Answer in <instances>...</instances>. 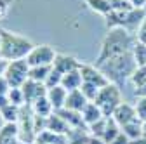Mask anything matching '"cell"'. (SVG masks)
Instances as JSON below:
<instances>
[{
	"mask_svg": "<svg viewBox=\"0 0 146 144\" xmlns=\"http://www.w3.org/2000/svg\"><path fill=\"white\" fill-rule=\"evenodd\" d=\"M94 102L101 108L103 115H104L106 118H110V116L115 113L117 108L123 102L120 87L115 85V83H108L106 87H103L101 90H99V94H98V97H96Z\"/></svg>",
	"mask_w": 146,
	"mask_h": 144,
	"instance_id": "cell-5",
	"label": "cell"
},
{
	"mask_svg": "<svg viewBox=\"0 0 146 144\" xmlns=\"http://www.w3.org/2000/svg\"><path fill=\"white\" fill-rule=\"evenodd\" d=\"M0 4H5V5H11L12 0H0Z\"/></svg>",
	"mask_w": 146,
	"mask_h": 144,
	"instance_id": "cell-40",
	"label": "cell"
},
{
	"mask_svg": "<svg viewBox=\"0 0 146 144\" xmlns=\"http://www.w3.org/2000/svg\"><path fill=\"white\" fill-rule=\"evenodd\" d=\"M87 144H106V142L103 139H99V137H92V135H90V139H89Z\"/></svg>",
	"mask_w": 146,
	"mask_h": 144,
	"instance_id": "cell-35",
	"label": "cell"
},
{
	"mask_svg": "<svg viewBox=\"0 0 146 144\" xmlns=\"http://www.w3.org/2000/svg\"><path fill=\"white\" fill-rule=\"evenodd\" d=\"M122 132V129H120V125L111 118V116H110L108 120H106V129H104V134H103V141L106 142V144H110V142H111L118 134Z\"/></svg>",
	"mask_w": 146,
	"mask_h": 144,
	"instance_id": "cell-23",
	"label": "cell"
},
{
	"mask_svg": "<svg viewBox=\"0 0 146 144\" xmlns=\"http://www.w3.org/2000/svg\"><path fill=\"white\" fill-rule=\"evenodd\" d=\"M19 129L17 123H5L0 129V144H19Z\"/></svg>",
	"mask_w": 146,
	"mask_h": 144,
	"instance_id": "cell-15",
	"label": "cell"
},
{
	"mask_svg": "<svg viewBox=\"0 0 146 144\" xmlns=\"http://www.w3.org/2000/svg\"><path fill=\"white\" fill-rule=\"evenodd\" d=\"M21 90H23V94H25L26 104H33L36 99L47 96V87H45V83L33 82V80H30V78L25 82V85L21 87Z\"/></svg>",
	"mask_w": 146,
	"mask_h": 144,
	"instance_id": "cell-9",
	"label": "cell"
},
{
	"mask_svg": "<svg viewBox=\"0 0 146 144\" xmlns=\"http://www.w3.org/2000/svg\"><path fill=\"white\" fill-rule=\"evenodd\" d=\"M11 85H9V82H7V78L4 77V75H0V94H4V96H7L9 94V90H11Z\"/></svg>",
	"mask_w": 146,
	"mask_h": 144,
	"instance_id": "cell-32",
	"label": "cell"
},
{
	"mask_svg": "<svg viewBox=\"0 0 146 144\" xmlns=\"http://www.w3.org/2000/svg\"><path fill=\"white\" fill-rule=\"evenodd\" d=\"M82 118H84V122H85L87 127H90V125L98 123L99 120H103V118H106V116L103 115L101 108H99L96 102H89L84 110H82Z\"/></svg>",
	"mask_w": 146,
	"mask_h": 144,
	"instance_id": "cell-16",
	"label": "cell"
},
{
	"mask_svg": "<svg viewBox=\"0 0 146 144\" xmlns=\"http://www.w3.org/2000/svg\"><path fill=\"white\" fill-rule=\"evenodd\" d=\"M45 130L50 132H58V134H68L70 132V125L64 122V118L54 111L47 120H45Z\"/></svg>",
	"mask_w": 146,
	"mask_h": 144,
	"instance_id": "cell-14",
	"label": "cell"
},
{
	"mask_svg": "<svg viewBox=\"0 0 146 144\" xmlns=\"http://www.w3.org/2000/svg\"><path fill=\"white\" fill-rule=\"evenodd\" d=\"M122 132L129 137L131 141H134V139H139V137H143V122L139 120V118H136V120H132L131 123H127V125H123L122 127Z\"/></svg>",
	"mask_w": 146,
	"mask_h": 144,
	"instance_id": "cell-21",
	"label": "cell"
},
{
	"mask_svg": "<svg viewBox=\"0 0 146 144\" xmlns=\"http://www.w3.org/2000/svg\"><path fill=\"white\" fill-rule=\"evenodd\" d=\"M82 83H84V80H82V75H80V69H75V71H70V73L63 75V80H61V87L66 89L68 92L80 89Z\"/></svg>",
	"mask_w": 146,
	"mask_h": 144,
	"instance_id": "cell-19",
	"label": "cell"
},
{
	"mask_svg": "<svg viewBox=\"0 0 146 144\" xmlns=\"http://www.w3.org/2000/svg\"><path fill=\"white\" fill-rule=\"evenodd\" d=\"M89 102H90V101L82 94V90H80V89H77V90L68 92L64 108H66V110H71V111H78V113H82V110H84V108H85Z\"/></svg>",
	"mask_w": 146,
	"mask_h": 144,
	"instance_id": "cell-12",
	"label": "cell"
},
{
	"mask_svg": "<svg viewBox=\"0 0 146 144\" xmlns=\"http://www.w3.org/2000/svg\"><path fill=\"white\" fill-rule=\"evenodd\" d=\"M19 144H30V142H19Z\"/></svg>",
	"mask_w": 146,
	"mask_h": 144,
	"instance_id": "cell-42",
	"label": "cell"
},
{
	"mask_svg": "<svg viewBox=\"0 0 146 144\" xmlns=\"http://www.w3.org/2000/svg\"><path fill=\"white\" fill-rule=\"evenodd\" d=\"M7 97H9V102L11 104H14V106H25L26 104V101H25V94H23V90H21V87L17 89V87H12L11 90H9V94H7Z\"/></svg>",
	"mask_w": 146,
	"mask_h": 144,
	"instance_id": "cell-26",
	"label": "cell"
},
{
	"mask_svg": "<svg viewBox=\"0 0 146 144\" xmlns=\"http://www.w3.org/2000/svg\"><path fill=\"white\" fill-rule=\"evenodd\" d=\"M143 135L146 137V122H143Z\"/></svg>",
	"mask_w": 146,
	"mask_h": 144,
	"instance_id": "cell-41",
	"label": "cell"
},
{
	"mask_svg": "<svg viewBox=\"0 0 146 144\" xmlns=\"http://www.w3.org/2000/svg\"><path fill=\"white\" fill-rule=\"evenodd\" d=\"M33 47L35 44L23 35L0 28V59L2 61L11 63V61L26 59Z\"/></svg>",
	"mask_w": 146,
	"mask_h": 144,
	"instance_id": "cell-3",
	"label": "cell"
},
{
	"mask_svg": "<svg viewBox=\"0 0 146 144\" xmlns=\"http://www.w3.org/2000/svg\"><path fill=\"white\" fill-rule=\"evenodd\" d=\"M129 82L134 85L136 90H139V89H143V87L146 85V64H144V66H137V68H136V71L132 73V77H131V80H129Z\"/></svg>",
	"mask_w": 146,
	"mask_h": 144,
	"instance_id": "cell-25",
	"label": "cell"
},
{
	"mask_svg": "<svg viewBox=\"0 0 146 144\" xmlns=\"http://www.w3.org/2000/svg\"><path fill=\"white\" fill-rule=\"evenodd\" d=\"M56 56H58V52L50 45L40 44V45H35L31 49L26 61H28L30 66H52L54 61H56Z\"/></svg>",
	"mask_w": 146,
	"mask_h": 144,
	"instance_id": "cell-7",
	"label": "cell"
},
{
	"mask_svg": "<svg viewBox=\"0 0 146 144\" xmlns=\"http://www.w3.org/2000/svg\"><path fill=\"white\" fill-rule=\"evenodd\" d=\"M134 108H136L137 118H139L141 122H146V97H136Z\"/></svg>",
	"mask_w": 146,
	"mask_h": 144,
	"instance_id": "cell-29",
	"label": "cell"
},
{
	"mask_svg": "<svg viewBox=\"0 0 146 144\" xmlns=\"http://www.w3.org/2000/svg\"><path fill=\"white\" fill-rule=\"evenodd\" d=\"M131 144H146V137L143 135L139 139H134V141H131Z\"/></svg>",
	"mask_w": 146,
	"mask_h": 144,
	"instance_id": "cell-38",
	"label": "cell"
},
{
	"mask_svg": "<svg viewBox=\"0 0 146 144\" xmlns=\"http://www.w3.org/2000/svg\"><path fill=\"white\" fill-rule=\"evenodd\" d=\"M110 144H131V139L127 137L123 132H120V134H118V135H117L111 142H110Z\"/></svg>",
	"mask_w": 146,
	"mask_h": 144,
	"instance_id": "cell-33",
	"label": "cell"
},
{
	"mask_svg": "<svg viewBox=\"0 0 146 144\" xmlns=\"http://www.w3.org/2000/svg\"><path fill=\"white\" fill-rule=\"evenodd\" d=\"M35 142H38V144H68V135L50 132V130H42L36 135Z\"/></svg>",
	"mask_w": 146,
	"mask_h": 144,
	"instance_id": "cell-17",
	"label": "cell"
},
{
	"mask_svg": "<svg viewBox=\"0 0 146 144\" xmlns=\"http://www.w3.org/2000/svg\"><path fill=\"white\" fill-rule=\"evenodd\" d=\"M52 71V66H30V75L28 78L33 80V82H40V83H45L49 73Z\"/></svg>",
	"mask_w": 146,
	"mask_h": 144,
	"instance_id": "cell-22",
	"label": "cell"
},
{
	"mask_svg": "<svg viewBox=\"0 0 146 144\" xmlns=\"http://www.w3.org/2000/svg\"><path fill=\"white\" fill-rule=\"evenodd\" d=\"M66 96H68V90H66V89H63L61 85L52 87V89H47V99L50 101L54 111H59V110H63V108H64Z\"/></svg>",
	"mask_w": 146,
	"mask_h": 144,
	"instance_id": "cell-13",
	"label": "cell"
},
{
	"mask_svg": "<svg viewBox=\"0 0 146 144\" xmlns=\"http://www.w3.org/2000/svg\"><path fill=\"white\" fill-rule=\"evenodd\" d=\"M134 9H146V0H129Z\"/></svg>",
	"mask_w": 146,
	"mask_h": 144,
	"instance_id": "cell-34",
	"label": "cell"
},
{
	"mask_svg": "<svg viewBox=\"0 0 146 144\" xmlns=\"http://www.w3.org/2000/svg\"><path fill=\"white\" fill-rule=\"evenodd\" d=\"M111 118L120 125V129L123 127V125L131 123L132 120H136V118H137L134 104H129V102H125V101H123V102L117 108V110H115V113L111 115Z\"/></svg>",
	"mask_w": 146,
	"mask_h": 144,
	"instance_id": "cell-11",
	"label": "cell"
},
{
	"mask_svg": "<svg viewBox=\"0 0 146 144\" xmlns=\"http://www.w3.org/2000/svg\"><path fill=\"white\" fill-rule=\"evenodd\" d=\"M132 52H134V57H136L137 66H144V64H146V45H143V44H137V42H136V45H134Z\"/></svg>",
	"mask_w": 146,
	"mask_h": 144,
	"instance_id": "cell-28",
	"label": "cell"
},
{
	"mask_svg": "<svg viewBox=\"0 0 146 144\" xmlns=\"http://www.w3.org/2000/svg\"><path fill=\"white\" fill-rule=\"evenodd\" d=\"M28 75H30V64H28L26 59L7 63L5 71H4V77L7 78L9 85L11 87H17V89L25 85V82L28 80Z\"/></svg>",
	"mask_w": 146,
	"mask_h": 144,
	"instance_id": "cell-6",
	"label": "cell"
},
{
	"mask_svg": "<svg viewBox=\"0 0 146 144\" xmlns=\"http://www.w3.org/2000/svg\"><path fill=\"white\" fill-rule=\"evenodd\" d=\"M61 80H63V75L52 68V71L49 73V77H47V80H45V87H47V89L58 87V85H61Z\"/></svg>",
	"mask_w": 146,
	"mask_h": 144,
	"instance_id": "cell-30",
	"label": "cell"
},
{
	"mask_svg": "<svg viewBox=\"0 0 146 144\" xmlns=\"http://www.w3.org/2000/svg\"><path fill=\"white\" fill-rule=\"evenodd\" d=\"M134 45H136L134 33L127 31L123 28L108 30V33L104 35V38L101 42V49H99V54H98L94 64H101V63H104L110 57H115V56H120V54L131 52L134 49Z\"/></svg>",
	"mask_w": 146,
	"mask_h": 144,
	"instance_id": "cell-1",
	"label": "cell"
},
{
	"mask_svg": "<svg viewBox=\"0 0 146 144\" xmlns=\"http://www.w3.org/2000/svg\"><path fill=\"white\" fill-rule=\"evenodd\" d=\"M30 106H31V111H33L35 116L49 118V116L54 113V108H52L50 101L47 99V96H44V97H40V99H36V101H35L33 104H30Z\"/></svg>",
	"mask_w": 146,
	"mask_h": 144,
	"instance_id": "cell-18",
	"label": "cell"
},
{
	"mask_svg": "<svg viewBox=\"0 0 146 144\" xmlns=\"http://www.w3.org/2000/svg\"><path fill=\"white\" fill-rule=\"evenodd\" d=\"M80 90H82V94H84L90 102H94L101 89H99V87H96V85H92V83H85V82H84V83H82V87H80Z\"/></svg>",
	"mask_w": 146,
	"mask_h": 144,
	"instance_id": "cell-27",
	"label": "cell"
},
{
	"mask_svg": "<svg viewBox=\"0 0 146 144\" xmlns=\"http://www.w3.org/2000/svg\"><path fill=\"white\" fill-rule=\"evenodd\" d=\"M104 77L110 80V83H115V85H123L125 82H129L132 73L137 68V63H136V57H134V52H125V54H120V56H115V57H110L106 59L104 63L101 64H96Z\"/></svg>",
	"mask_w": 146,
	"mask_h": 144,
	"instance_id": "cell-2",
	"label": "cell"
},
{
	"mask_svg": "<svg viewBox=\"0 0 146 144\" xmlns=\"http://www.w3.org/2000/svg\"><path fill=\"white\" fill-rule=\"evenodd\" d=\"M7 104H9V97L4 96V94H0V110H2L4 106H7Z\"/></svg>",
	"mask_w": 146,
	"mask_h": 144,
	"instance_id": "cell-36",
	"label": "cell"
},
{
	"mask_svg": "<svg viewBox=\"0 0 146 144\" xmlns=\"http://www.w3.org/2000/svg\"><path fill=\"white\" fill-rule=\"evenodd\" d=\"M134 94H136V97H146V85L143 89H139V90H134Z\"/></svg>",
	"mask_w": 146,
	"mask_h": 144,
	"instance_id": "cell-37",
	"label": "cell"
},
{
	"mask_svg": "<svg viewBox=\"0 0 146 144\" xmlns=\"http://www.w3.org/2000/svg\"><path fill=\"white\" fill-rule=\"evenodd\" d=\"M85 4L92 12H96V14H99L103 17H106L110 12L113 11L111 0H85Z\"/></svg>",
	"mask_w": 146,
	"mask_h": 144,
	"instance_id": "cell-20",
	"label": "cell"
},
{
	"mask_svg": "<svg viewBox=\"0 0 146 144\" xmlns=\"http://www.w3.org/2000/svg\"><path fill=\"white\" fill-rule=\"evenodd\" d=\"M35 144H38V142H35Z\"/></svg>",
	"mask_w": 146,
	"mask_h": 144,
	"instance_id": "cell-43",
	"label": "cell"
},
{
	"mask_svg": "<svg viewBox=\"0 0 146 144\" xmlns=\"http://www.w3.org/2000/svg\"><path fill=\"white\" fill-rule=\"evenodd\" d=\"M78 69H80L82 80H84L85 83H92V85H96V87H99V89H103V87H106V85L110 83V80L104 77V73H103V71H101L96 64L82 63Z\"/></svg>",
	"mask_w": 146,
	"mask_h": 144,
	"instance_id": "cell-8",
	"label": "cell"
},
{
	"mask_svg": "<svg viewBox=\"0 0 146 144\" xmlns=\"http://www.w3.org/2000/svg\"><path fill=\"white\" fill-rule=\"evenodd\" d=\"M23 108V106H21ZM21 108L19 106H14V104H7L4 106L2 110H0V113H2L5 123H17V120H19V113H21Z\"/></svg>",
	"mask_w": 146,
	"mask_h": 144,
	"instance_id": "cell-24",
	"label": "cell"
},
{
	"mask_svg": "<svg viewBox=\"0 0 146 144\" xmlns=\"http://www.w3.org/2000/svg\"><path fill=\"white\" fill-rule=\"evenodd\" d=\"M136 42L137 44H143V45H146V17L143 19V23L139 24V28H137V31H136Z\"/></svg>",
	"mask_w": 146,
	"mask_h": 144,
	"instance_id": "cell-31",
	"label": "cell"
},
{
	"mask_svg": "<svg viewBox=\"0 0 146 144\" xmlns=\"http://www.w3.org/2000/svg\"><path fill=\"white\" fill-rule=\"evenodd\" d=\"M5 125V120H4V116H2V113H0V129H2Z\"/></svg>",
	"mask_w": 146,
	"mask_h": 144,
	"instance_id": "cell-39",
	"label": "cell"
},
{
	"mask_svg": "<svg viewBox=\"0 0 146 144\" xmlns=\"http://www.w3.org/2000/svg\"><path fill=\"white\" fill-rule=\"evenodd\" d=\"M80 64H82V61H78L75 56H70V54H59L58 52L56 61H54L52 68L56 69V71H59L61 75H66V73H70V71L78 69Z\"/></svg>",
	"mask_w": 146,
	"mask_h": 144,
	"instance_id": "cell-10",
	"label": "cell"
},
{
	"mask_svg": "<svg viewBox=\"0 0 146 144\" xmlns=\"http://www.w3.org/2000/svg\"><path fill=\"white\" fill-rule=\"evenodd\" d=\"M146 17V9H127V11H111L106 17V28H123L136 35L139 24Z\"/></svg>",
	"mask_w": 146,
	"mask_h": 144,
	"instance_id": "cell-4",
	"label": "cell"
}]
</instances>
